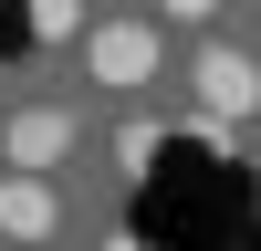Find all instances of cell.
Instances as JSON below:
<instances>
[{
	"label": "cell",
	"mask_w": 261,
	"mask_h": 251,
	"mask_svg": "<svg viewBox=\"0 0 261 251\" xmlns=\"http://www.w3.org/2000/svg\"><path fill=\"white\" fill-rule=\"evenodd\" d=\"M167 42L146 32V21H94L84 32V84H105V94H136V84H157Z\"/></svg>",
	"instance_id": "cell-1"
},
{
	"label": "cell",
	"mask_w": 261,
	"mask_h": 251,
	"mask_svg": "<svg viewBox=\"0 0 261 251\" xmlns=\"http://www.w3.org/2000/svg\"><path fill=\"white\" fill-rule=\"evenodd\" d=\"M209 11H220V0H167V21H209Z\"/></svg>",
	"instance_id": "cell-6"
},
{
	"label": "cell",
	"mask_w": 261,
	"mask_h": 251,
	"mask_svg": "<svg viewBox=\"0 0 261 251\" xmlns=\"http://www.w3.org/2000/svg\"><path fill=\"white\" fill-rule=\"evenodd\" d=\"M73 136H84V115H73V105H21V115L0 126V167L42 178V167H63V157H73Z\"/></svg>",
	"instance_id": "cell-2"
},
{
	"label": "cell",
	"mask_w": 261,
	"mask_h": 251,
	"mask_svg": "<svg viewBox=\"0 0 261 251\" xmlns=\"http://www.w3.org/2000/svg\"><path fill=\"white\" fill-rule=\"evenodd\" d=\"M63 230V199H53V178H21V167H0V241H53Z\"/></svg>",
	"instance_id": "cell-4"
},
{
	"label": "cell",
	"mask_w": 261,
	"mask_h": 251,
	"mask_svg": "<svg viewBox=\"0 0 261 251\" xmlns=\"http://www.w3.org/2000/svg\"><path fill=\"white\" fill-rule=\"evenodd\" d=\"M32 32L42 42H84V0H32Z\"/></svg>",
	"instance_id": "cell-5"
},
{
	"label": "cell",
	"mask_w": 261,
	"mask_h": 251,
	"mask_svg": "<svg viewBox=\"0 0 261 251\" xmlns=\"http://www.w3.org/2000/svg\"><path fill=\"white\" fill-rule=\"evenodd\" d=\"M188 84H199V115H209V126L261 115V63H251V53H230V42H209V53L188 63Z\"/></svg>",
	"instance_id": "cell-3"
},
{
	"label": "cell",
	"mask_w": 261,
	"mask_h": 251,
	"mask_svg": "<svg viewBox=\"0 0 261 251\" xmlns=\"http://www.w3.org/2000/svg\"><path fill=\"white\" fill-rule=\"evenodd\" d=\"M105 251H146V241H136V230H115V241H105Z\"/></svg>",
	"instance_id": "cell-7"
}]
</instances>
